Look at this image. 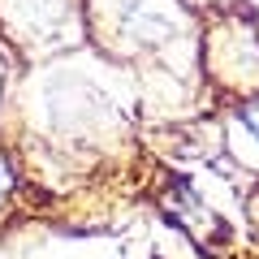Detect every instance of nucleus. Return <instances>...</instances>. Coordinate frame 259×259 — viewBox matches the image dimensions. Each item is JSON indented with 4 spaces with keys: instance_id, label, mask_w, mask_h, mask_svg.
I'll return each instance as SVG.
<instances>
[{
    "instance_id": "1",
    "label": "nucleus",
    "mask_w": 259,
    "mask_h": 259,
    "mask_svg": "<svg viewBox=\"0 0 259 259\" xmlns=\"http://www.w3.org/2000/svg\"><path fill=\"white\" fill-rule=\"evenodd\" d=\"M13 182H18V177H13V168H9V160H5V151H0V203H5V199H9V190H13Z\"/></svg>"
},
{
    "instance_id": "2",
    "label": "nucleus",
    "mask_w": 259,
    "mask_h": 259,
    "mask_svg": "<svg viewBox=\"0 0 259 259\" xmlns=\"http://www.w3.org/2000/svg\"><path fill=\"white\" fill-rule=\"evenodd\" d=\"M242 121H246L250 134H259V104H246V108H242Z\"/></svg>"
}]
</instances>
